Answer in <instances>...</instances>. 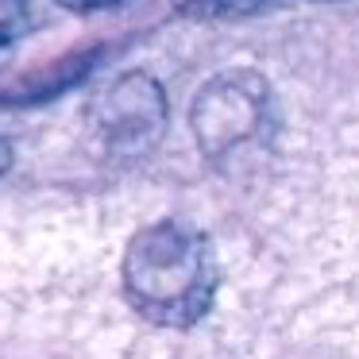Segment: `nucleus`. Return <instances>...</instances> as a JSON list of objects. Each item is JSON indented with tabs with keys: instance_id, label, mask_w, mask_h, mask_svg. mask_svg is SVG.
Returning <instances> with one entry per match:
<instances>
[{
	"instance_id": "6",
	"label": "nucleus",
	"mask_w": 359,
	"mask_h": 359,
	"mask_svg": "<svg viewBox=\"0 0 359 359\" xmlns=\"http://www.w3.org/2000/svg\"><path fill=\"white\" fill-rule=\"evenodd\" d=\"M62 8L78 12V16H89V12H112V8H124L132 0H58Z\"/></svg>"
},
{
	"instance_id": "1",
	"label": "nucleus",
	"mask_w": 359,
	"mask_h": 359,
	"mask_svg": "<svg viewBox=\"0 0 359 359\" xmlns=\"http://www.w3.org/2000/svg\"><path fill=\"white\" fill-rule=\"evenodd\" d=\"M120 274L128 302L143 317L178 328L205 317L217 290L209 240L182 220H158L140 228L128 240Z\"/></svg>"
},
{
	"instance_id": "3",
	"label": "nucleus",
	"mask_w": 359,
	"mask_h": 359,
	"mask_svg": "<svg viewBox=\"0 0 359 359\" xmlns=\"http://www.w3.org/2000/svg\"><path fill=\"white\" fill-rule=\"evenodd\" d=\"M93 120L112 155H147L166 132V93L147 70L120 74L97 97Z\"/></svg>"
},
{
	"instance_id": "4",
	"label": "nucleus",
	"mask_w": 359,
	"mask_h": 359,
	"mask_svg": "<svg viewBox=\"0 0 359 359\" xmlns=\"http://www.w3.org/2000/svg\"><path fill=\"white\" fill-rule=\"evenodd\" d=\"M271 8V0H182V16L189 20H243Z\"/></svg>"
},
{
	"instance_id": "5",
	"label": "nucleus",
	"mask_w": 359,
	"mask_h": 359,
	"mask_svg": "<svg viewBox=\"0 0 359 359\" xmlns=\"http://www.w3.org/2000/svg\"><path fill=\"white\" fill-rule=\"evenodd\" d=\"M32 27V0H0V47Z\"/></svg>"
},
{
	"instance_id": "7",
	"label": "nucleus",
	"mask_w": 359,
	"mask_h": 359,
	"mask_svg": "<svg viewBox=\"0 0 359 359\" xmlns=\"http://www.w3.org/2000/svg\"><path fill=\"white\" fill-rule=\"evenodd\" d=\"M8 166H12V143H8V140H0V178L8 174Z\"/></svg>"
},
{
	"instance_id": "2",
	"label": "nucleus",
	"mask_w": 359,
	"mask_h": 359,
	"mask_svg": "<svg viewBox=\"0 0 359 359\" xmlns=\"http://www.w3.org/2000/svg\"><path fill=\"white\" fill-rule=\"evenodd\" d=\"M266 112H271V86L263 81V74H255L251 66H236L201 86L189 124L201 155L224 158L263 132Z\"/></svg>"
}]
</instances>
